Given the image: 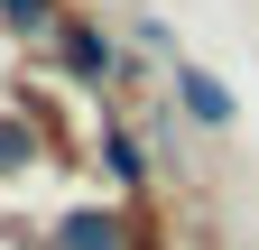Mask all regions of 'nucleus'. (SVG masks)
I'll list each match as a JSON object with an SVG mask.
<instances>
[{
	"label": "nucleus",
	"mask_w": 259,
	"mask_h": 250,
	"mask_svg": "<svg viewBox=\"0 0 259 250\" xmlns=\"http://www.w3.org/2000/svg\"><path fill=\"white\" fill-rule=\"evenodd\" d=\"M56 250H130V241H120L111 213H65V223H56Z\"/></svg>",
	"instance_id": "obj_1"
},
{
	"label": "nucleus",
	"mask_w": 259,
	"mask_h": 250,
	"mask_svg": "<svg viewBox=\"0 0 259 250\" xmlns=\"http://www.w3.org/2000/svg\"><path fill=\"white\" fill-rule=\"evenodd\" d=\"M0 167H37V130L28 120H0Z\"/></svg>",
	"instance_id": "obj_3"
},
{
	"label": "nucleus",
	"mask_w": 259,
	"mask_h": 250,
	"mask_svg": "<svg viewBox=\"0 0 259 250\" xmlns=\"http://www.w3.org/2000/svg\"><path fill=\"white\" fill-rule=\"evenodd\" d=\"M65 65H74V74H102L111 56H102V37H83V28H65Z\"/></svg>",
	"instance_id": "obj_4"
},
{
	"label": "nucleus",
	"mask_w": 259,
	"mask_h": 250,
	"mask_svg": "<svg viewBox=\"0 0 259 250\" xmlns=\"http://www.w3.org/2000/svg\"><path fill=\"white\" fill-rule=\"evenodd\" d=\"M176 84H185V111L194 120H232V93H222L213 74H176Z\"/></svg>",
	"instance_id": "obj_2"
},
{
	"label": "nucleus",
	"mask_w": 259,
	"mask_h": 250,
	"mask_svg": "<svg viewBox=\"0 0 259 250\" xmlns=\"http://www.w3.org/2000/svg\"><path fill=\"white\" fill-rule=\"evenodd\" d=\"M0 19H10V28H47V19H56V0H0Z\"/></svg>",
	"instance_id": "obj_5"
}]
</instances>
